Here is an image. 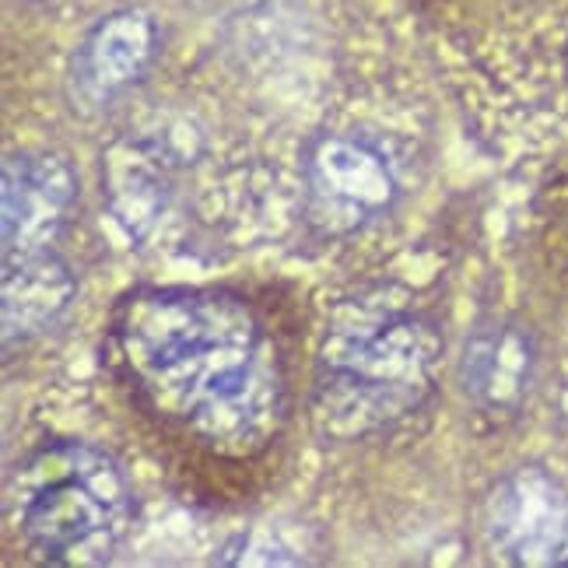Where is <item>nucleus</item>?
Segmentation results:
<instances>
[{
    "label": "nucleus",
    "mask_w": 568,
    "mask_h": 568,
    "mask_svg": "<svg viewBox=\"0 0 568 568\" xmlns=\"http://www.w3.org/2000/svg\"><path fill=\"white\" fill-rule=\"evenodd\" d=\"M78 207V176L57 151H14L0 180V239L4 256L57 250Z\"/></svg>",
    "instance_id": "nucleus-6"
},
{
    "label": "nucleus",
    "mask_w": 568,
    "mask_h": 568,
    "mask_svg": "<svg viewBox=\"0 0 568 568\" xmlns=\"http://www.w3.org/2000/svg\"><path fill=\"white\" fill-rule=\"evenodd\" d=\"M4 509L39 561L95 568L113 561L126 540L134 495L105 449L63 439L36 449L8 474Z\"/></svg>",
    "instance_id": "nucleus-3"
},
{
    "label": "nucleus",
    "mask_w": 568,
    "mask_h": 568,
    "mask_svg": "<svg viewBox=\"0 0 568 568\" xmlns=\"http://www.w3.org/2000/svg\"><path fill=\"white\" fill-rule=\"evenodd\" d=\"M109 337L138 397L211 453L253 456L281 432V355L243 298L138 288L120 298Z\"/></svg>",
    "instance_id": "nucleus-1"
},
{
    "label": "nucleus",
    "mask_w": 568,
    "mask_h": 568,
    "mask_svg": "<svg viewBox=\"0 0 568 568\" xmlns=\"http://www.w3.org/2000/svg\"><path fill=\"white\" fill-rule=\"evenodd\" d=\"M443 331L410 292L376 284L326 320L310 418L331 443H358L407 422L435 389Z\"/></svg>",
    "instance_id": "nucleus-2"
},
{
    "label": "nucleus",
    "mask_w": 568,
    "mask_h": 568,
    "mask_svg": "<svg viewBox=\"0 0 568 568\" xmlns=\"http://www.w3.org/2000/svg\"><path fill=\"white\" fill-rule=\"evenodd\" d=\"M485 534L509 565H568V488L537 464L509 470L485 498Z\"/></svg>",
    "instance_id": "nucleus-5"
},
{
    "label": "nucleus",
    "mask_w": 568,
    "mask_h": 568,
    "mask_svg": "<svg viewBox=\"0 0 568 568\" xmlns=\"http://www.w3.org/2000/svg\"><path fill=\"white\" fill-rule=\"evenodd\" d=\"M313 558L305 555L302 540H295L281 523L267 527H253L225 544V551L217 555V565H310Z\"/></svg>",
    "instance_id": "nucleus-11"
},
{
    "label": "nucleus",
    "mask_w": 568,
    "mask_h": 568,
    "mask_svg": "<svg viewBox=\"0 0 568 568\" xmlns=\"http://www.w3.org/2000/svg\"><path fill=\"white\" fill-rule=\"evenodd\" d=\"M78 281L60 250H42L26 256H4V284H0V326L4 352L26 344L71 310Z\"/></svg>",
    "instance_id": "nucleus-9"
},
{
    "label": "nucleus",
    "mask_w": 568,
    "mask_h": 568,
    "mask_svg": "<svg viewBox=\"0 0 568 568\" xmlns=\"http://www.w3.org/2000/svg\"><path fill=\"white\" fill-rule=\"evenodd\" d=\"M159 57V26L148 11L120 8L99 18L71 60V84L81 102L105 105L144 81Z\"/></svg>",
    "instance_id": "nucleus-7"
},
{
    "label": "nucleus",
    "mask_w": 568,
    "mask_h": 568,
    "mask_svg": "<svg viewBox=\"0 0 568 568\" xmlns=\"http://www.w3.org/2000/svg\"><path fill=\"white\" fill-rule=\"evenodd\" d=\"M105 180V196L113 207L116 222L130 235H148V229L155 225V217L162 214L169 201V180L165 165L159 162L155 151H148L144 144H120L116 151H109V159L102 165Z\"/></svg>",
    "instance_id": "nucleus-10"
},
{
    "label": "nucleus",
    "mask_w": 568,
    "mask_h": 568,
    "mask_svg": "<svg viewBox=\"0 0 568 568\" xmlns=\"http://www.w3.org/2000/svg\"><path fill=\"white\" fill-rule=\"evenodd\" d=\"M565 68H568V42H565Z\"/></svg>",
    "instance_id": "nucleus-12"
},
{
    "label": "nucleus",
    "mask_w": 568,
    "mask_h": 568,
    "mask_svg": "<svg viewBox=\"0 0 568 568\" xmlns=\"http://www.w3.org/2000/svg\"><path fill=\"white\" fill-rule=\"evenodd\" d=\"M397 176L376 144L323 134L302 165L305 222L316 235L344 239L368 229L397 204Z\"/></svg>",
    "instance_id": "nucleus-4"
},
{
    "label": "nucleus",
    "mask_w": 568,
    "mask_h": 568,
    "mask_svg": "<svg viewBox=\"0 0 568 568\" xmlns=\"http://www.w3.org/2000/svg\"><path fill=\"white\" fill-rule=\"evenodd\" d=\"M537 376V344L530 331L509 320H488L464 344L460 383L470 404L509 418L530 397Z\"/></svg>",
    "instance_id": "nucleus-8"
}]
</instances>
